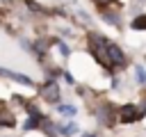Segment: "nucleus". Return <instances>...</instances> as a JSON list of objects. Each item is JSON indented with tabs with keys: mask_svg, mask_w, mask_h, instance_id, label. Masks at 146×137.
<instances>
[{
	"mask_svg": "<svg viewBox=\"0 0 146 137\" xmlns=\"http://www.w3.org/2000/svg\"><path fill=\"white\" fill-rule=\"evenodd\" d=\"M57 112L59 114H66V116H75L78 114V110L73 105H57Z\"/></svg>",
	"mask_w": 146,
	"mask_h": 137,
	"instance_id": "6e6552de",
	"label": "nucleus"
},
{
	"mask_svg": "<svg viewBox=\"0 0 146 137\" xmlns=\"http://www.w3.org/2000/svg\"><path fill=\"white\" fill-rule=\"evenodd\" d=\"M0 75H2V78H7V80H14V82H18V84H27V87H32V84H34L30 75H23V73L9 71V68H0Z\"/></svg>",
	"mask_w": 146,
	"mask_h": 137,
	"instance_id": "39448f33",
	"label": "nucleus"
},
{
	"mask_svg": "<svg viewBox=\"0 0 146 137\" xmlns=\"http://www.w3.org/2000/svg\"><path fill=\"white\" fill-rule=\"evenodd\" d=\"M100 16H103V18H105V21H107V23H112V25H114V27H119V23H121V18H119V16H116V14H107V11H103V14H100Z\"/></svg>",
	"mask_w": 146,
	"mask_h": 137,
	"instance_id": "9d476101",
	"label": "nucleus"
},
{
	"mask_svg": "<svg viewBox=\"0 0 146 137\" xmlns=\"http://www.w3.org/2000/svg\"><path fill=\"white\" fill-rule=\"evenodd\" d=\"M57 130H59V135L71 137V135H75V132H78V126H75V123H66V126H59Z\"/></svg>",
	"mask_w": 146,
	"mask_h": 137,
	"instance_id": "423d86ee",
	"label": "nucleus"
},
{
	"mask_svg": "<svg viewBox=\"0 0 146 137\" xmlns=\"http://www.w3.org/2000/svg\"><path fill=\"white\" fill-rule=\"evenodd\" d=\"M144 110H139L135 103H125V105H121L119 107V112H116V116H119V121L121 123H132V121H137L139 119V114H141Z\"/></svg>",
	"mask_w": 146,
	"mask_h": 137,
	"instance_id": "f03ea898",
	"label": "nucleus"
},
{
	"mask_svg": "<svg viewBox=\"0 0 146 137\" xmlns=\"http://www.w3.org/2000/svg\"><path fill=\"white\" fill-rule=\"evenodd\" d=\"M82 137H96V135H94V132H84Z\"/></svg>",
	"mask_w": 146,
	"mask_h": 137,
	"instance_id": "2eb2a0df",
	"label": "nucleus"
},
{
	"mask_svg": "<svg viewBox=\"0 0 146 137\" xmlns=\"http://www.w3.org/2000/svg\"><path fill=\"white\" fill-rule=\"evenodd\" d=\"M94 2H96L98 7H105V5H107V2H112V0H94Z\"/></svg>",
	"mask_w": 146,
	"mask_h": 137,
	"instance_id": "4468645a",
	"label": "nucleus"
},
{
	"mask_svg": "<svg viewBox=\"0 0 146 137\" xmlns=\"http://www.w3.org/2000/svg\"><path fill=\"white\" fill-rule=\"evenodd\" d=\"M41 91H43V98H46L48 103L59 105V87H57V82H55V80H46V82H43V87H41Z\"/></svg>",
	"mask_w": 146,
	"mask_h": 137,
	"instance_id": "7ed1b4c3",
	"label": "nucleus"
},
{
	"mask_svg": "<svg viewBox=\"0 0 146 137\" xmlns=\"http://www.w3.org/2000/svg\"><path fill=\"white\" fill-rule=\"evenodd\" d=\"M57 43H59V53H62L64 57H68V55H71V48H68L64 41H57Z\"/></svg>",
	"mask_w": 146,
	"mask_h": 137,
	"instance_id": "9b49d317",
	"label": "nucleus"
},
{
	"mask_svg": "<svg viewBox=\"0 0 146 137\" xmlns=\"http://www.w3.org/2000/svg\"><path fill=\"white\" fill-rule=\"evenodd\" d=\"M130 27H132V30H146V14H141V16H135Z\"/></svg>",
	"mask_w": 146,
	"mask_h": 137,
	"instance_id": "0eeeda50",
	"label": "nucleus"
},
{
	"mask_svg": "<svg viewBox=\"0 0 146 137\" xmlns=\"http://www.w3.org/2000/svg\"><path fill=\"white\" fill-rule=\"evenodd\" d=\"M87 41H89V50H91V55H94L107 71H112V68L125 64V55H123V50H121L114 41L100 37L98 32H89Z\"/></svg>",
	"mask_w": 146,
	"mask_h": 137,
	"instance_id": "f257e3e1",
	"label": "nucleus"
},
{
	"mask_svg": "<svg viewBox=\"0 0 146 137\" xmlns=\"http://www.w3.org/2000/svg\"><path fill=\"white\" fill-rule=\"evenodd\" d=\"M25 2L30 5V9H32V11H41V7H39V5L34 2V0H25Z\"/></svg>",
	"mask_w": 146,
	"mask_h": 137,
	"instance_id": "f8f14e48",
	"label": "nucleus"
},
{
	"mask_svg": "<svg viewBox=\"0 0 146 137\" xmlns=\"http://www.w3.org/2000/svg\"><path fill=\"white\" fill-rule=\"evenodd\" d=\"M114 116H116V110H114V105H110V103H100L98 119H100L105 126H112V123H114Z\"/></svg>",
	"mask_w": 146,
	"mask_h": 137,
	"instance_id": "20e7f679",
	"label": "nucleus"
},
{
	"mask_svg": "<svg viewBox=\"0 0 146 137\" xmlns=\"http://www.w3.org/2000/svg\"><path fill=\"white\" fill-rule=\"evenodd\" d=\"M135 78L139 84H146V68L144 66H135Z\"/></svg>",
	"mask_w": 146,
	"mask_h": 137,
	"instance_id": "1a4fd4ad",
	"label": "nucleus"
},
{
	"mask_svg": "<svg viewBox=\"0 0 146 137\" xmlns=\"http://www.w3.org/2000/svg\"><path fill=\"white\" fill-rule=\"evenodd\" d=\"M64 80H66V82H68V84H73V82H75V80H73V75H71V73H68V71H66V73H64Z\"/></svg>",
	"mask_w": 146,
	"mask_h": 137,
	"instance_id": "ddd939ff",
	"label": "nucleus"
}]
</instances>
